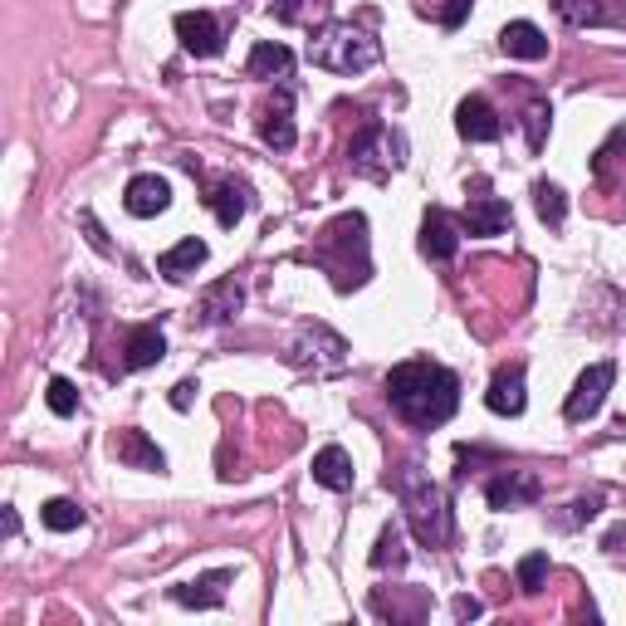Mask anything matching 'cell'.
Masks as SVG:
<instances>
[{
    "mask_svg": "<svg viewBox=\"0 0 626 626\" xmlns=\"http://www.w3.org/2000/svg\"><path fill=\"white\" fill-rule=\"evenodd\" d=\"M558 15L567 20L573 29H597V25H626V15L606 0H553Z\"/></svg>",
    "mask_w": 626,
    "mask_h": 626,
    "instance_id": "cell-19",
    "label": "cell"
},
{
    "mask_svg": "<svg viewBox=\"0 0 626 626\" xmlns=\"http://www.w3.org/2000/svg\"><path fill=\"white\" fill-rule=\"evenodd\" d=\"M397 499H401V509H406V524H411V534L421 538L426 548H440L450 538V499H446V489L436 485L430 475H421L416 465H406L397 475Z\"/></svg>",
    "mask_w": 626,
    "mask_h": 626,
    "instance_id": "cell-3",
    "label": "cell"
},
{
    "mask_svg": "<svg viewBox=\"0 0 626 626\" xmlns=\"http://www.w3.org/2000/svg\"><path fill=\"white\" fill-rule=\"evenodd\" d=\"M45 401H49V411H54V416H74V411H78L74 381H68V377H54V381H49V391H45Z\"/></svg>",
    "mask_w": 626,
    "mask_h": 626,
    "instance_id": "cell-30",
    "label": "cell"
},
{
    "mask_svg": "<svg viewBox=\"0 0 626 626\" xmlns=\"http://www.w3.org/2000/svg\"><path fill=\"white\" fill-rule=\"evenodd\" d=\"M20 534V518H15V509H5V538H15Z\"/></svg>",
    "mask_w": 626,
    "mask_h": 626,
    "instance_id": "cell-36",
    "label": "cell"
},
{
    "mask_svg": "<svg viewBox=\"0 0 626 626\" xmlns=\"http://www.w3.org/2000/svg\"><path fill=\"white\" fill-rule=\"evenodd\" d=\"M313 485L333 489V494H342V489H352V455L342 446H323L318 455H313Z\"/></svg>",
    "mask_w": 626,
    "mask_h": 626,
    "instance_id": "cell-23",
    "label": "cell"
},
{
    "mask_svg": "<svg viewBox=\"0 0 626 626\" xmlns=\"http://www.w3.org/2000/svg\"><path fill=\"white\" fill-rule=\"evenodd\" d=\"M240 303H245V284L240 279H221V284H211V289L201 293V323H230L235 313H240Z\"/></svg>",
    "mask_w": 626,
    "mask_h": 626,
    "instance_id": "cell-21",
    "label": "cell"
},
{
    "mask_svg": "<svg viewBox=\"0 0 626 626\" xmlns=\"http://www.w3.org/2000/svg\"><path fill=\"white\" fill-rule=\"evenodd\" d=\"M612 381H616V367H612V362H592V367H587L583 377L573 381V391H567L563 416L573 421V426L592 421L597 411H602V401H606V391H612Z\"/></svg>",
    "mask_w": 626,
    "mask_h": 626,
    "instance_id": "cell-7",
    "label": "cell"
},
{
    "mask_svg": "<svg viewBox=\"0 0 626 626\" xmlns=\"http://www.w3.org/2000/svg\"><path fill=\"white\" fill-rule=\"evenodd\" d=\"M450 606H455V616H460V622H475V616H485V606H479L475 597H455V602H450Z\"/></svg>",
    "mask_w": 626,
    "mask_h": 626,
    "instance_id": "cell-35",
    "label": "cell"
},
{
    "mask_svg": "<svg viewBox=\"0 0 626 626\" xmlns=\"http://www.w3.org/2000/svg\"><path fill=\"white\" fill-rule=\"evenodd\" d=\"M455 133L465 137V142H494L499 133H504V123H499V113L485 103V98H465V103L455 108Z\"/></svg>",
    "mask_w": 626,
    "mask_h": 626,
    "instance_id": "cell-15",
    "label": "cell"
},
{
    "mask_svg": "<svg viewBox=\"0 0 626 626\" xmlns=\"http://www.w3.org/2000/svg\"><path fill=\"white\" fill-rule=\"evenodd\" d=\"M602 514V494H583L573 499V514H567V524H587V518Z\"/></svg>",
    "mask_w": 626,
    "mask_h": 626,
    "instance_id": "cell-32",
    "label": "cell"
},
{
    "mask_svg": "<svg viewBox=\"0 0 626 626\" xmlns=\"http://www.w3.org/2000/svg\"><path fill=\"white\" fill-rule=\"evenodd\" d=\"M548 117H553V108H548V103L528 108V147H534V152L543 147V123H548Z\"/></svg>",
    "mask_w": 626,
    "mask_h": 626,
    "instance_id": "cell-31",
    "label": "cell"
},
{
    "mask_svg": "<svg viewBox=\"0 0 626 626\" xmlns=\"http://www.w3.org/2000/svg\"><path fill=\"white\" fill-rule=\"evenodd\" d=\"M270 15L284 20V25H293V20L303 15V0H270Z\"/></svg>",
    "mask_w": 626,
    "mask_h": 626,
    "instance_id": "cell-33",
    "label": "cell"
},
{
    "mask_svg": "<svg viewBox=\"0 0 626 626\" xmlns=\"http://www.w3.org/2000/svg\"><path fill=\"white\" fill-rule=\"evenodd\" d=\"M401 142L387 133L381 123H367L358 137H352V147H348V162H352V172H362V176H372V181H381V176L391 172V166L401 162Z\"/></svg>",
    "mask_w": 626,
    "mask_h": 626,
    "instance_id": "cell-5",
    "label": "cell"
},
{
    "mask_svg": "<svg viewBox=\"0 0 626 626\" xmlns=\"http://www.w3.org/2000/svg\"><path fill=\"white\" fill-rule=\"evenodd\" d=\"M289 362L293 367H313V372H338L342 362H348V342H342L333 328L313 323V328H303L299 342L289 348Z\"/></svg>",
    "mask_w": 626,
    "mask_h": 626,
    "instance_id": "cell-6",
    "label": "cell"
},
{
    "mask_svg": "<svg viewBox=\"0 0 626 626\" xmlns=\"http://www.w3.org/2000/svg\"><path fill=\"white\" fill-rule=\"evenodd\" d=\"M406 534H401V524H387L377 534V548H372V567L377 573H387V567H406Z\"/></svg>",
    "mask_w": 626,
    "mask_h": 626,
    "instance_id": "cell-26",
    "label": "cell"
},
{
    "mask_svg": "<svg viewBox=\"0 0 626 626\" xmlns=\"http://www.w3.org/2000/svg\"><path fill=\"white\" fill-rule=\"evenodd\" d=\"M250 68L254 78H289L293 74V54H289V45H274V39H260V45L250 49Z\"/></svg>",
    "mask_w": 626,
    "mask_h": 626,
    "instance_id": "cell-25",
    "label": "cell"
},
{
    "mask_svg": "<svg viewBox=\"0 0 626 626\" xmlns=\"http://www.w3.org/2000/svg\"><path fill=\"white\" fill-rule=\"evenodd\" d=\"M205 205L215 211V221H221L225 230H235V225H240V215L250 211V191H245L235 176H225V181H215L211 191H205Z\"/></svg>",
    "mask_w": 626,
    "mask_h": 626,
    "instance_id": "cell-20",
    "label": "cell"
},
{
    "mask_svg": "<svg viewBox=\"0 0 626 626\" xmlns=\"http://www.w3.org/2000/svg\"><path fill=\"white\" fill-rule=\"evenodd\" d=\"M123 205H127V215H137V221H152V215H162L166 205H172V186H166L156 172H142L127 181Z\"/></svg>",
    "mask_w": 626,
    "mask_h": 626,
    "instance_id": "cell-11",
    "label": "cell"
},
{
    "mask_svg": "<svg viewBox=\"0 0 626 626\" xmlns=\"http://www.w3.org/2000/svg\"><path fill=\"white\" fill-rule=\"evenodd\" d=\"M509 201H499V196H485V181H475V196H465V230L470 235H504L509 230Z\"/></svg>",
    "mask_w": 626,
    "mask_h": 626,
    "instance_id": "cell-9",
    "label": "cell"
},
{
    "mask_svg": "<svg viewBox=\"0 0 626 626\" xmlns=\"http://www.w3.org/2000/svg\"><path fill=\"white\" fill-rule=\"evenodd\" d=\"M196 391H201L196 381H176V387H172V406H176V411H186V406L196 401Z\"/></svg>",
    "mask_w": 626,
    "mask_h": 626,
    "instance_id": "cell-34",
    "label": "cell"
},
{
    "mask_svg": "<svg viewBox=\"0 0 626 626\" xmlns=\"http://www.w3.org/2000/svg\"><path fill=\"white\" fill-rule=\"evenodd\" d=\"M205 264V240H196V235H186L181 245H172V250L156 260V274H166L172 284H181V279H191L196 270Z\"/></svg>",
    "mask_w": 626,
    "mask_h": 626,
    "instance_id": "cell-24",
    "label": "cell"
},
{
    "mask_svg": "<svg viewBox=\"0 0 626 626\" xmlns=\"http://www.w3.org/2000/svg\"><path fill=\"white\" fill-rule=\"evenodd\" d=\"M309 59L328 74H362L381 59V45L367 35V29L348 25V20H333V25L318 29V39H309Z\"/></svg>",
    "mask_w": 626,
    "mask_h": 626,
    "instance_id": "cell-4",
    "label": "cell"
},
{
    "mask_svg": "<svg viewBox=\"0 0 626 626\" xmlns=\"http://www.w3.org/2000/svg\"><path fill=\"white\" fill-rule=\"evenodd\" d=\"M534 205H538V221L553 225V230L567 221V196H563V186L538 181V186H534Z\"/></svg>",
    "mask_w": 626,
    "mask_h": 626,
    "instance_id": "cell-27",
    "label": "cell"
},
{
    "mask_svg": "<svg viewBox=\"0 0 626 626\" xmlns=\"http://www.w3.org/2000/svg\"><path fill=\"white\" fill-rule=\"evenodd\" d=\"M455 245H460V230H455V221H450V211L430 205L426 221H421V254L446 264L450 254H455Z\"/></svg>",
    "mask_w": 626,
    "mask_h": 626,
    "instance_id": "cell-16",
    "label": "cell"
},
{
    "mask_svg": "<svg viewBox=\"0 0 626 626\" xmlns=\"http://www.w3.org/2000/svg\"><path fill=\"white\" fill-rule=\"evenodd\" d=\"M39 518H45V528H54V534H68V528L84 524V509H78L74 499H49V504L39 509Z\"/></svg>",
    "mask_w": 626,
    "mask_h": 626,
    "instance_id": "cell-28",
    "label": "cell"
},
{
    "mask_svg": "<svg viewBox=\"0 0 626 626\" xmlns=\"http://www.w3.org/2000/svg\"><path fill=\"white\" fill-rule=\"evenodd\" d=\"M225 583H230V567H215V573H201L191 583L172 587V602L181 606H221L225 602Z\"/></svg>",
    "mask_w": 626,
    "mask_h": 626,
    "instance_id": "cell-18",
    "label": "cell"
},
{
    "mask_svg": "<svg viewBox=\"0 0 626 626\" xmlns=\"http://www.w3.org/2000/svg\"><path fill=\"white\" fill-rule=\"evenodd\" d=\"M387 401L397 406L401 421L411 426L430 430V426H446L460 406V377L440 362H426V358H411V362H397L387 372Z\"/></svg>",
    "mask_w": 626,
    "mask_h": 626,
    "instance_id": "cell-1",
    "label": "cell"
},
{
    "mask_svg": "<svg viewBox=\"0 0 626 626\" xmlns=\"http://www.w3.org/2000/svg\"><path fill=\"white\" fill-rule=\"evenodd\" d=\"M499 49H504L509 59H543L548 35L538 25H528V20H509V25L499 29Z\"/></svg>",
    "mask_w": 626,
    "mask_h": 626,
    "instance_id": "cell-22",
    "label": "cell"
},
{
    "mask_svg": "<svg viewBox=\"0 0 626 626\" xmlns=\"http://www.w3.org/2000/svg\"><path fill=\"white\" fill-rule=\"evenodd\" d=\"M289 113H293V93H289V88H274V98L264 103V113H260V137L274 147V152H289L293 137H299V133H293Z\"/></svg>",
    "mask_w": 626,
    "mask_h": 626,
    "instance_id": "cell-13",
    "label": "cell"
},
{
    "mask_svg": "<svg viewBox=\"0 0 626 626\" xmlns=\"http://www.w3.org/2000/svg\"><path fill=\"white\" fill-rule=\"evenodd\" d=\"M309 260L318 264L323 274H333V289H358V284H367L372 274V260H367V215L348 211L338 215V221H328L318 230V240H313Z\"/></svg>",
    "mask_w": 626,
    "mask_h": 626,
    "instance_id": "cell-2",
    "label": "cell"
},
{
    "mask_svg": "<svg viewBox=\"0 0 626 626\" xmlns=\"http://www.w3.org/2000/svg\"><path fill=\"white\" fill-rule=\"evenodd\" d=\"M543 577H548V553H528V558H518V592L534 597L538 587H543Z\"/></svg>",
    "mask_w": 626,
    "mask_h": 626,
    "instance_id": "cell-29",
    "label": "cell"
},
{
    "mask_svg": "<svg viewBox=\"0 0 626 626\" xmlns=\"http://www.w3.org/2000/svg\"><path fill=\"white\" fill-rule=\"evenodd\" d=\"M108 450H113V460H123V465H133V470H152V475H162L166 470V455L147 440V430H117L113 440H108Z\"/></svg>",
    "mask_w": 626,
    "mask_h": 626,
    "instance_id": "cell-14",
    "label": "cell"
},
{
    "mask_svg": "<svg viewBox=\"0 0 626 626\" xmlns=\"http://www.w3.org/2000/svg\"><path fill=\"white\" fill-rule=\"evenodd\" d=\"M485 406L494 411V416H524L528 391H524V367H518V362L494 372V381H489V391H485Z\"/></svg>",
    "mask_w": 626,
    "mask_h": 626,
    "instance_id": "cell-12",
    "label": "cell"
},
{
    "mask_svg": "<svg viewBox=\"0 0 626 626\" xmlns=\"http://www.w3.org/2000/svg\"><path fill=\"white\" fill-rule=\"evenodd\" d=\"M162 358H166V338H162V328H156V323H142V328L127 333V342H123V367L127 372L156 367Z\"/></svg>",
    "mask_w": 626,
    "mask_h": 626,
    "instance_id": "cell-17",
    "label": "cell"
},
{
    "mask_svg": "<svg viewBox=\"0 0 626 626\" xmlns=\"http://www.w3.org/2000/svg\"><path fill=\"white\" fill-rule=\"evenodd\" d=\"M172 25H176V39H181L186 54L215 59L225 49V29H221V20H215L211 10H181Z\"/></svg>",
    "mask_w": 626,
    "mask_h": 626,
    "instance_id": "cell-8",
    "label": "cell"
},
{
    "mask_svg": "<svg viewBox=\"0 0 626 626\" xmlns=\"http://www.w3.org/2000/svg\"><path fill=\"white\" fill-rule=\"evenodd\" d=\"M538 494H543V485H538V475H528V470H504V475H494L485 485L489 509H524V504H534Z\"/></svg>",
    "mask_w": 626,
    "mask_h": 626,
    "instance_id": "cell-10",
    "label": "cell"
}]
</instances>
